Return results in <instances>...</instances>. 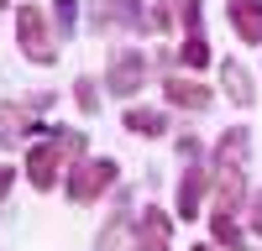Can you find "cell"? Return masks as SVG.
Segmentation results:
<instances>
[{
    "label": "cell",
    "mask_w": 262,
    "mask_h": 251,
    "mask_svg": "<svg viewBox=\"0 0 262 251\" xmlns=\"http://www.w3.org/2000/svg\"><path fill=\"white\" fill-rule=\"evenodd\" d=\"M226 16H231V27L242 42H262V0H226Z\"/></svg>",
    "instance_id": "52a82bcc"
},
{
    "label": "cell",
    "mask_w": 262,
    "mask_h": 251,
    "mask_svg": "<svg viewBox=\"0 0 262 251\" xmlns=\"http://www.w3.org/2000/svg\"><path fill=\"white\" fill-rule=\"evenodd\" d=\"M221 79H226V94L242 105V110L257 99V94H252V79H247V68H242V63H226V68H221Z\"/></svg>",
    "instance_id": "2e32d148"
},
{
    "label": "cell",
    "mask_w": 262,
    "mask_h": 251,
    "mask_svg": "<svg viewBox=\"0 0 262 251\" xmlns=\"http://www.w3.org/2000/svg\"><path fill=\"white\" fill-rule=\"evenodd\" d=\"M11 183H16V167H0V199L11 194Z\"/></svg>",
    "instance_id": "7402d4cb"
},
{
    "label": "cell",
    "mask_w": 262,
    "mask_h": 251,
    "mask_svg": "<svg viewBox=\"0 0 262 251\" xmlns=\"http://www.w3.org/2000/svg\"><path fill=\"white\" fill-rule=\"evenodd\" d=\"M111 183H116V162H111V157H84V162L69 167V183H63V194H69L74 204H95Z\"/></svg>",
    "instance_id": "3957f363"
},
{
    "label": "cell",
    "mask_w": 262,
    "mask_h": 251,
    "mask_svg": "<svg viewBox=\"0 0 262 251\" xmlns=\"http://www.w3.org/2000/svg\"><path fill=\"white\" fill-rule=\"evenodd\" d=\"M6 6H11V0H0V11H6Z\"/></svg>",
    "instance_id": "cb8c5ba5"
},
{
    "label": "cell",
    "mask_w": 262,
    "mask_h": 251,
    "mask_svg": "<svg viewBox=\"0 0 262 251\" xmlns=\"http://www.w3.org/2000/svg\"><path fill=\"white\" fill-rule=\"evenodd\" d=\"M16 42H21V53H27L32 63H58V37H53V27H48V16H42L37 6H21L16 11Z\"/></svg>",
    "instance_id": "7a4b0ae2"
},
{
    "label": "cell",
    "mask_w": 262,
    "mask_h": 251,
    "mask_svg": "<svg viewBox=\"0 0 262 251\" xmlns=\"http://www.w3.org/2000/svg\"><path fill=\"white\" fill-rule=\"evenodd\" d=\"M100 251H142V236H137V220H131V215H116L111 225L100 230Z\"/></svg>",
    "instance_id": "9c48e42d"
},
{
    "label": "cell",
    "mask_w": 262,
    "mask_h": 251,
    "mask_svg": "<svg viewBox=\"0 0 262 251\" xmlns=\"http://www.w3.org/2000/svg\"><path fill=\"white\" fill-rule=\"evenodd\" d=\"M179 58L189 63V73H200L205 63H210V42H205V32L194 27V32H184V42H179Z\"/></svg>",
    "instance_id": "9a60e30c"
},
{
    "label": "cell",
    "mask_w": 262,
    "mask_h": 251,
    "mask_svg": "<svg viewBox=\"0 0 262 251\" xmlns=\"http://www.w3.org/2000/svg\"><path fill=\"white\" fill-rule=\"evenodd\" d=\"M142 84H147V58L142 53H116L111 73H105V89H111L116 99H131Z\"/></svg>",
    "instance_id": "277c9868"
},
{
    "label": "cell",
    "mask_w": 262,
    "mask_h": 251,
    "mask_svg": "<svg viewBox=\"0 0 262 251\" xmlns=\"http://www.w3.org/2000/svg\"><path fill=\"white\" fill-rule=\"evenodd\" d=\"M163 94H168V105H179V110H205V105H210V89L194 84V79H168Z\"/></svg>",
    "instance_id": "30bf717a"
},
{
    "label": "cell",
    "mask_w": 262,
    "mask_h": 251,
    "mask_svg": "<svg viewBox=\"0 0 262 251\" xmlns=\"http://www.w3.org/2000/svg\"><path fill=\"white\" fill-rule=\"evenodd\" d=\"M53 27H58L63 42L74 37V27H79V0H53Z\"/></svg>",
    "instance_id": "e0dca14e"
},
{
    "label": "cell",
    "mask_w": 262,
    "mask_h": 251,
    "mask_svg": "<svg viewBox=\"0 0 262 251\" xmlns=\"http://www.w3.org/2000/svg\"><path fill=\"white\" fill-rule=\"evenodd\" d=\"M242 199H247V178L242 173H215V209L221 215H236Z\"/></svg>",
    "instance_id": "7c38bea8"
},
{
    "label": "cell",
    "mask_w": 262,
    "mask_h": 251,
    "mask_svg": "<svg viewBox=\"0 0 262 251\" xmlns=\"http://www.w3.org/2000/svg\"><path fill=\"white\" fill-rule=\"evenodd\" d=\"M247 152H252V131L247 126H231L215 141V173H247Z\"/></svg>",
    "instance_id": "8992f818"
},
{
    "label": "cell",
    "mask_w": 262,
    "mask_h": 251,
    "mask_svg": "<svg viewBox=\"0 0 262 251\" xmlns=\"http://www.w3.org/2000/svg\"><path fill=\"white\" fill-rule=\"evenodd\" d=\"M210 236H215V246H226V251H247L236 215H221V209H215V215H210Z\"/></svg>",
    "instance_id": "5bb4252c"
},
{
    "label": "cell",
    "mask_w": 262,
    "mask_h": 251,
    "mask_svg": "<svg viewBox=\"0 0 262 251\" xmlns=\"http://www.w3.org/2000/svg\"><path fill=\"white\" fill-rule=\"evenodd\" d=\"M173 16L184 21V32H194L200 27V0H173Z\"/></svg>",
    "instance_id": "ffe728a7"
},
{
    "label": "cell",
    "mask_w": 262,
    "mask_h": 251,
    "mask_svg": "<svg viewBox=\"0 0 262 251\" xmlns=\"http://www.w3.org/2000/svg\"><path fill=\"white\" fill-rule=\"evenodd\" d=\"M137 236H142V251H168V215L147 204V215L137 220Z\"/></svg>",
    "instance_id": "8fae6325"
},
{
    "label": "cell",
    "mask_w": 262,
    "mask_h": 251,
    "mask_svg": "<svg viewBox=\"0 0 262 251\" xmlns=\"http://www.w3.org/2000/svg\"><path fill=\"white\" fill-rule=\"evenodd\" d=\"M74 99H79V110H84V115H95V110H100V94H95V79H79V84H74Z\"/></svg>",
    "instance_id": "d6986e66"
},
{
    "label": "cell",
    "mask_w": 262,
    "mask_h": 251,
    "mask_svg": "<svg viewBox=\"0 0 262 251\" xmlns=\"http://www.w3.org/2000/svg\"><path fill=\"white\" fill-rule=\"evenodd\" d=\"M111 16L126 21V27H147V11L137 6V0H111Z\"/></svg>",
    "instance_id": "ac0fdd59"
},
{
    "label": "cell",
    "mask_w": 262,
    "mask_h": 251,
    "mask_svg": "<svg viewBox=\"0 0 262 251\" xmlns=\"http://www.w3.org/2000/svg\"><path fill=\"white\" fill-rule=\"evenodd\" d=\"M126 131L131 136H163L168 131V115L152 110V105H137V110H126Z\"/></svg>",
    "instance_id": "4fadbf2b"
},
{
    "label": "cell",
    "mask_w": 262,
    "mask_h": 251,
    "mask_svg": "<svg viewBox=\"0 0 262 251\" xmlns=\"http://www.w3.org/2000/svg\"><path fill=\"white\" fill-rule=\"evenodd\" d=\"M205 188H210V167H200V157H189L184 178H179V194H173V209H179L184 220H194V215H200V199H205Z\"/></svg>",
    "instance_id": "5b68a950"
},
{
    "label": "cell",
    "mask_w": 262,
    "mask_h": 251,
    "mask_svg": "<svg viewBox=\"0 0 262 251\" xmlns=\"http://www.w3.org/2000/svg\"><path fill=\"white\" fill-rule=\"evenodd\" d=\"M247 230L262 236V194H252V204H247Z\"/></svg>",
    "instance_id": "44dd1931"
},
{
    "label": "cell",
    "mask_w": 262,
    "mask_h": 251,
    "mask_svg": "<svg viewBox=\"0 0 262 251\" xmlns=\"http://www.w3.org/2000/svg\"><path fill=\"white\" fill-rule=\"evenodd\" d=\"M37 131V120H32V110H27V105H0V146H16L21 136H32Z\"/></svg>",
    "instance_id": "ba28073f"
},
{
    "label": "cell",
    "mask_w": 262,
    "mask_h": 251,
    "mask_svg": "<svg viewBox=\"0 0 262 251\" xmlns=\"http://www.w3.org/2000/svg\"><path fill=\"white\" fill-rule=\"evenodd\" d=\"M194 251H215V246H194Z\"/></svg>",
    "instance_id": "603a6c76"
},
{
    "label": "cell",
    "mask_w": 262,
    "mask_h": 251,
    "mask_svg": "<svg viewBox=\"0 0 262 251\" xmlns=\"http://www.w3.org/2000/svg\"><path fill=\"white\" fill-rule=\"evenodd\" d=\"M84 152V136L79 131H53L48 141H37L32 152H27V183L32 188H58V167L69 162V157H79Z\"/></svg>",
    "instance_id": "6da1fadb"
}]
</instances>
